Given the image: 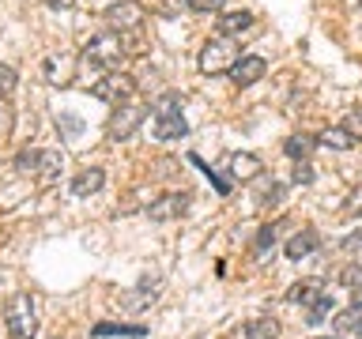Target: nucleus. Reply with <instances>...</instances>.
I'll return each instance as SVG.
<instances>
[{
    "label": "nucleus",
    "instance_id": "obj_8",
    "mask_svg": "<svg viewBox=\"0 0 362 339\" xmlns=\"http://www.w3.org/2000/svg\"><path fill=\"white\" fill-rule=\"evenodd\" d=\"M264 72H268V61L260 53H245V56H238L234 61V68H230V79L238 87H253V83H260L264 79Z\"/></svg>",
    "mask_w": 362,
    "mask_h": 339
},
{
    "label": "nucleus",
    "instance_id": "obj_10",
    "mask_svg": "<svg viewBox=\"0 0 362 339\" xmlns=\"http://www.w3.org/2000/svg\"><path fill=\"white\" fill-rule=\"evenodd\" d=\"M61 170H64V155L61 151H45V147H42V151H38V166H34L30 177L45 189V185H53V181L61 177Z\"/></svg>",
    "mask_w": 362,
    "mask_h": 339
},
{
    "label": "nucleus",
    "instance_id": "obj_37",
    "mask_svg": "<svg viewBox=\"0 0 362 339\" xmlns=\"http://www.w3.org/2000/svg\"><path fill=\"white\" fill-rule=\"evenodd\" d=\"M313 339H344V335H313Z\"/></svg>",
    "mask_w": 362,
    "mask_h": 339
},
{
    "label": "nucleus",
    "instance_id": "obj_34",
    "mask_svg": "<svg viewBox=\"0 0 362 339\" xmlns=\"http://www.w3.org/2000/svg\"><path fill=\"white\" fill-rule=\"evenodd\" d=\"M344 249H347V253H358V249H362V230L347 234V237H344Z\"/></svg>",
    "mask_w": 362,
    "mask_h": 339
},
{
    "label": "nucleus",
    "instance_id": "obj_22",
    "mask_svg": "<svg viewBox=\"0 0 362 339\" xmlns=\"http://www.w3.org/2000/svg\"><path fill=\"white\" fill-rule=\"evenodd\" d=\"M328 313H332V298H328V294H321L313 305H305V321H310V324H321Z\"/></svg>",
    "mask_w": 362,
    "mask_h": 339
},
{
    "label": "nucleus",
    "instance_id": "obj_35",
    "mask_svg": "<svg viewBox=\"0 0 362 339\" xmlns=\"http://www.w3.org/2000/svg\"><path fill=\"white\" fill-rule=\"evenodd\" d=\"M351 305H355V309H362V287H358L355 294H351Z\"/></svg>",
    "mask_w": 362,
    "mask_h": 339
},
{
    "label": "nucleus",
    "instance_id": "obj_5",
    "mask_svg": "<svg viewBox=\"0 0 362 339\" xmlns=\"http://www.w3.org/2000/svg\"><path fill=\"white\" fill-rule=\"evenodd\" d=\"M136 95V79L129 72H106L95 83V98L106 102V106H121V102H129Z\"/></svg>",
    "mask_w": 362,
    "mask_h": 339
},
{
    "label": "nucleus",
    "instance_id": "obj_29",
    "mask_svg": "<svg viewBox=\"0 0 362 339\" xmlns=\"http://www.w3.org/2000/svg\"><path fill=\"white\" fill-rule=\"evenodd\" d=\"M339 282H344V287H351V290H358V287H362V264L344 268V271H339Z\"/></svg>",
    "mask_w": 362,
    "mask_h": 339
},
{
    "label": "nucleus",
    "instance_id": "obj_30",
    "mask_svg": "<svg viewBox=\"0 0 362 339\" xmlns=\"http://www.w3.org/2000/svg\"><path fill=\"white\" fill-rule=\"evenodd\" d=\"M344 129H347L351 136H355V140H362V106H355V109H351V113H347V121H344Z\"/></svg>",
    "mask_w": 362,
    "mask_h": 339
},
{
    "label": "nucleus",
    "instance_id": "obj_21",
    "mask_svg": "<svg viewBox=\"0 0 362 339\" xmlns=\"http://www.w3.org/2000/svg\"><path fill=\"white\" fill-rule=\"evenodd\" d=\"M332 324H336V332H355V335H362V309H355V305H351V309L339 313Z\"/></svg>",
    "mask_w": 362,
    "mask_h": 339
},
{
    "label": "nucleus",
    "instance_id": "obj_23",
    "mask_svg": "<svg viewBox=\"0 0 362 339\" xmlns=\"http://www.w3.org/2000/svg\"><path fill=\"white\" fill-rule=\"evenodd\" d=\"M38 151H42V147H23V151L16 155V170H19V174H34V166H38Z\"/></svg>",
    "mask_w": 362,
    "mask_h": 339
},
{
    "label": "nucleus",
    "instance_id": "obj_9",
    "mask_svg": "<svg viewBox=\"0 0 362 339\" xmlns=\"http://www.w3.org/2000/svg\"><path fill=\"white\" fill-rule=\"evenodd\" d=\"M189 203H192L189 192H170V196H158L151 208H147V215H151L155 222H166V219H177V215H185Z\"/></svg>",
    "mask_w": 362,
    "mask_h": 339
},
{
    "label": "nucleus",
    "instance_id": "obj_31",
    "mask_svg": "<svg viewBox=\"0 0 362 339\" xmlns=\"http://www.w3.org/2000/svg\"><path fill=\"white\" fill-rule=\"evenodd\" d=\"M294 185H313V166L310 162H294Z\"/></svg>",
    "mask_w": 362,
    "mask_h": 339
},
{
    "label": "nucleus",
    "instance_id": "obj_1",
    "mask_svg": "<svg viewBox=\"0 0 362 339\" xmlns=\"http://www.w3.org/2000/svg\"><path fill=\"white\" fill-rule=\"evenodd\" d=\"M124 56H129V49H124V38L117 30H102L83 45V64L102 68V72H121Z\"/></svg>",
    "mask_w": 362,
    "mask_h": 339
},
{
    "label": "nucleus",
    "instance_id": "obj_24",
    "mask_svg": "<svg viewBox=\"0 0 362 339\" xmlns=\"http://www.w3.org/2000/svg\"><path fill=\"white\" fill-rule=\"evenodd\" d=\"M283 200V185L279 181H272V185H260V192H257V203L260 208H268V203H279Z\"/></svg>",
    "mask_w": 362,
    "mask_h": 339
},
{
    "label": "nucleus",
    "instance_id": "obj_17",
    "mask_svg": "<svg viewBox=\"0 0 362 339\" xmlns=\"http://www.w3.org/2000/svg\"><path fill=\"white\" fill-rule=\"evenodd\" d=\"M321 294H325V282H321V279H302V282H294V287L287 290V302H291V305H302V309H305V305H313Z\"/></svg>",
    "mask_w": 362,
    "mask_h": 339
},
{
    "label": "nucleus",
    "instance_id": "obj_27",
    "mask_svg": "<svg viewBox=\"0 0 362 339\" xmlns=\"http://www.w3.org/2000/svg\"><path fill=\"white\" fill-rule=\"evenodd\" d=\"M272 242H276V222H268V226H260V230H257V256H264L272 249Z\"/></svg>",
    "mask_w": 362,
    "mask_h": 339
},
{
    "label": "nucleus",
    "instance_id": "obj_26",
    "mask_svg": "<svg viewBox=\"0 0 362 339\" xmlns=\"http://www.w3.org/2000/svg\"><path fill=\"white\" fill-rule=\"evenodd\" d=\"M151 113H181V98L177 95H158L151 102Z\"/></svg>",
    "mask_w": 362,
    "mask_h": 339
},
{
    "label": "nucleus",
    "instance_id": "obj_2",
    "mask_svg": "<svg viewBox=\"0 0 362 339\" xmlns=\"http://www.w3.org/2000/svg\"><path fill=\"white\" fill-rule=\"evenodd\" d=\"M4 328H8L11 339H34V332H38V309H34L30 294H16V298H8V305H4Z\"/></svg>",
    "mask_w": 362,
    "mask_h": 339
},
{
    "label": "nucleus",
    "instance_id": "obj_38",
    "mask_svg": "<svg viewBox=\"0 0 362 339\" xmlns=\"http://www.w3.org/2000/svg\"><path fill=\"white\" fill-rule=\"evenodd\" d=\"M358 8H362V0H358Z\"/></svg>",
    "mask_w": 362,
    "mask_h": 339
},
{
    "label": "nucleus",
    "instance_id": "obj_12",
    "mask_svg": "<svg viewBox=\"0 0 362 339\" xmlns=\"http://www.w3.org/2000/svg\"><path fill=\"white\" fill-rule=\"evenodd\" d=\"M151 132H155V140H181V136H189V124L181 113H155Z\"/></svg>",
    "mask_w": 362,
    "mask_h": 339
},
{
    "label": "nucleus",
    "instance_id": "obj_11",
    "mask_svg": "<svg viewBox=\"0 0 362 339\" xmlns=\"http://www.w3.org/2000/svg\"><path fill=\"white\" fill-rule=\"evenodd\" d=\"M226 170H230L234 181H257L260 174H264V162H260L257 155H249V151H238V155H230Z\"/></svg>",
    "mask_w": 362,
    "mask_h": 339
},
{
    "label": "nucleus",
    "instance_id": "obj_13",
    "mask_svg": "<svg viewBox=\"0 0 362 339\" xmlns=\"http://www.w3.org/2000/svg\"><path fill=\"white\" fill-rule=\"evenodd\" d=\"M283 253H287V260H302V256L317 253V230H313V226H302V230H294L291 242L283 245Z\"/></svg>",
    "mask_w": 362,
    "mask_h": 339
},
{
    "label": "nucleus",
    "instance_id": "obj_14",
    "mask_svg": "<svg viewBox=\"0 0 362 339\" xmlns=\"http://www.w3.org/2000/svg\"><path fill=\"white\" fill-rule=\"evenodd\" d=\"M313 151H317V136H310V132H294L283 140V155L294 158V162H310Z\"/></svg>",
    "mask_w": 362,
    "mask_h": 339
},
{
    "label": "nucleus",
    "instance_id": "obj_36",
    "mask_svg": "<svg viewBox=\"0 0 362 339\" xmlns=\"http://www.w3.org/2000/svg\"><path fill=\"white\" fill-rule=\"evenodd\" d=\"M49 4H53V8H72L76 0H49Z\"/></svg>",
    "mask_w": 362,
    "mask_h": 339
},
{
    "label": "nucleus",
    "instance_id": "obj_20",
    "mask_svg": "<svg viewBox=\"0 0 362 339\" xmlns=\"http://www.w3.org/2000/svg\"><path fill=\"white\" fill-rule=\"evenodd\" d=\"M90 335H98V339H106V335L140 339V335H147V328H144V324H95V328H90Z\"/></svg>",
    "mask_w": 362,
    "mask_h": 339
},
{
    "label": "nucleus",
    "instance_id": "obj_16",
    "mask_svg": "<svg viewBox=\"0 0 362 339\" xmlns=\"http://www.w3.org/2000/svg\"><path fill=\"white\" fill-rule=\"evenodd\" d=\"M102 185H106V174H102L98 166H90V170H79L68 189H72V196H95Z\"/></svg>",
    "mask_w": 362,
    "mask_h": 339
},
{
    "label": "nucleus",
    "instance_id": "obj_32",
    "mask_svg": "<svg viewBox=\"0 0 362 339\" xmlns=\"http://www.w3.org/2000/svg\"><path fill=\"white\" fill-rule=\"evenodd\" d=\"M185 8L189 11H219L223 0H185Z\"/></svg>",
    "mask_w": 362,
    "mask_h": 339
},
{
    "label": "nucleus",
    "instance_id": "obj_25",
    "mask_svg": "<svg viewBox=\"0 0 362 339\" xmlns=\"http://www.w3.org/2000/svg\"><path fill=\"white\" fill-rule=\"evenodd\" d=\"M344 215H351V219H362V185H355L347 192V200H344Z\"/></svg>",
    "mask_w": 362,
    "mask_h": 339
},
{
    "label": "nucleus",
    "instance_id": "obj_18",
    "mask_svg": "<svg viewBox=\"0 0 362 339\" xmlns=\"http://www.w3.org/2000/svg\"><path fill=\"white\" fill-rule=\"evenodd\" d=\"M317 147H321V151H351V147H355V136H351L344 124H336V129L317 132Z\"/></svg>",
    "mask_w": 362,
    "mask_h": 339
},
{
    "label": "nucleus",
    "instance_id": "obj_19",
    "mask_svg": "<svg viewBox=\"0 0 362 339\" xmlns=\"http://www.w3.org/2000/svg\"><path fill=\"white\" fill-rule=\"evenodd\" d=\"M276 335H279L276 316H257V321L242 324V339H276Z\"/></svg>",
    "mask_w": 362,
    "mask_h": 339
},
{
    "label": "nucleus",
    "instance_id": "obj_28",
    "mask_svg": "<svg viewBox=\"0 0 362 339\" xmlns=\"http://www.w3.org/2000/svg\"><path fill=\"white\" fill-rule=\"evenodd\" d=\"M11 121H16V113H11V106L4 102V95H0V143L8 140V132H11Z\"/></svg>",
    "mask_w": 362,
    "mask_h": 339
},
{
    "label": "nucleus",
    "instance_id": "obj_3",
    "mask_svg": "<svg viewBox=\"0 0 362 339\" xmlns=\"http://www.w3.org/2000/svg\"><path fill=\"white\" fill-rule=\"evenodd\" d=\"M144 117H147L144 102H136V98L121 102V106H113L110 121H106V136H110V140H129V136L144 124Z\"/></svg>",
    "mask_w": 362,
    "mask_h": 339
},
{
    "label": "nucleus",
    "instance_id": "obj_7",
    "mask_svg": "<svg viewBox=\"0 0 362 339\" xmlns=\"http://www.w3.org/2000/svg\"><path fill=\"white\" fill-rule=\"evenodd\" d=\"M42 79L49 87H68L76 79V56H68V53H49L42 61Z\"/></svg>",
    "mask_w": 362,
    "mask_h": 339
},
{
    "label": "nucleus",
    "instance_id": "obj_6",
    "mask_svg": "<svg viewBox=\"0 0 362 339\" xmlns=\"http://www.w3.org/2000/svg\"><path fill=\"white\" fill-rule=\"evenodd\" d=\"M102 16H106V23L113 30H140L147 11H144V4H136V0H117V4H110Z\"/></svg>",
    "mask_w": 362,
    "mask_h": 339
},
{
    "label": "nucleus",
    "instance_id": "obj_15",
    "mask_svg": "<svg viewBox=\"0 0 362 339\" xmlns=\"http://www.w3.org/2000/svg\"><path fill=\"white\" fill-rule=\"evenodd\" d=\"M249 27H253V11H223L219 16V30L223 38H242V34H249Z\"/></svg>",
    "mask_w": 362,
    "mask_h": 339
},
{
    "label": "nucleus",
    "instance_id": "obj_33",
    "mask_svg": "<svg viewBox=\"0 0 362 339\" xmlns=\"http://www.w3.org/2000/svg\"><path fill=\"white\" fill-rule=\"evenodd\" d=\"M8 90H16V72H11V68H0V95H8Z\"/></svg>",
    "mask_w": 362,
    "mask_h": 339
},
{
    "label": "nucleus",
    "instance_id": "obj_4",
    "mask_svg": "<svg viewBox=\"0 0 362 339\" xmlns=\"http://www.w3.org/2000/svg\"><path fill=\"white\" fill-rule=\"evenodd\" d=\"M238 45H234V38H215V42H208L200 49V72L204 76H223V72H230L234 68V61H238Z\"/></svg>",
    "mask_w": 362,
    "mask_h": 339
}]
</instances>
